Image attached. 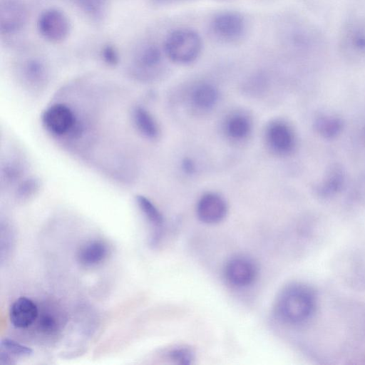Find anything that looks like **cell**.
<instances>
[{
	"mask_svg": "<svg viewBox=\"0 0 365 365\" xmlns=\"http://www.w3.org/2000/svg\"><path fill=\"white\" fill-rule=\"evenodd\" d=\"M316 307L315 295L309 287L294 284L281 293L277 304L279 317L292 324H302L313 314Z\"/></svg>",
	"mask_w": 365,
	"mask_h": 365,
	"instance_id": "6da1fadb",
	"label": "cell"
},
{
	"mask_svg": "<svg viewBox=\"0 0 365 365\" xmlns=\"http://www.w3.org/2000/svg\"><path fill=\"white\" fill-rule=\"evenodd\" d=\"M202 48L200 36L194 30L187 28L173 31L164 43V52L172 61L187 64L195 61Z\"/></svg>",
	"mask_w": 365,
	"mask_h": 365,
	"instance_id": "7a4b0ae2",
	"label": "cell"
},
{
	"mask_svg": "<svg viewBox=\"0 0 365 365\" xmlns=\"http://www.w3.org/2000/svg\"><path fill=\"white\" fill-rule=\"evenodd\" d=\"M41 123L46 130L52 135L75 137L80 122L74 110L64 103H54L42 113Z\"/></svg>",
	"mask_w": 365,
	"mask_h": 365,
	"instance_id": "3957f363",
	"label": "cell"
},
{
	"mask_svg": "<svg viewBox=\"0 0 365 365\" xmlns=\"http://www.w3.org/2000/svg\"><path fill=\"white\" fill-rule=\"evenodd\" d=\"M37 27L41 35L51 42H60L68 36L71 24L68 17L57 9H48L38 17Z\"/></svg>",
	"mask_w": 365,
	"mask_h": 365,
	"instance_id": "277c9868",
	"label": "cell"
},
{
	"mask_svg": "<svg viewBox=\"0 0 365 365\" xmlns=\"http://www.w3.org/2000/svg\"><path fill=\"white\" fill-rule=\"evenodd\" d=\"M339 48L348 56L365 58V19H354L344 26L339 36Z\"/></svg>",
	"mask_w": 365,
	"mask_h": 365,
	"instance_id": "5b68a950",
	"label": "cell"
},
{
	"mask_svg": "<svg viewBox=\"0 0 365 365\" xmlns=\"http://www.w3.org/2000/svg\"><path fill=\"white\" fill-rule=\"evenodd\" d=\"M27 9L21 0H0V31L11 34L21 30L26 23Z\"/></svg>",
	"mask_w": 365,
	"mask_h": 365,
	"instance_id": "8992f818",
	"label": "cell"
},
{
	"mask_svg": "<svg viewBox=\"0 0 365 365\" xmlns=\"http://www.w3.org/2000/svg\"><path fill=\"white\" fill-rule=\"evenodd\" d=\"M213 32L227 41L237 40L244 34L245 21L237 12L224 11L217 14L212 21Z\"/></svg>",
	"mask_w": 365,
	"mask_h": 365,
	"instance_id": "52a82bcc",
	"label": "cell"
},
{
	"mask_svg": "<svg viewBox=\"0 0 365 365\" xmlns=\"http://www.w3.org/2000/svg\"><path fill=\"white\" fill-rule=\"evenodd\" d=\"M225 274L230 284L242 287L253 282L257 275V268L251 260L235 257L227 263Z\"/></svg>",
	"mask_w": 365,
	"mask_h": 365,
	"instance_id": "ba28073f",
	"label": "cell"
},
{
	"mask_svg": "<svg viewBox=\"0 0 365 365\" xmlns=\"http://www.w3.org/2000/svg\"><path fill=\"white\" fill-rule=\"evenodd\" d=\"M227 205L219 195L209 192L203 195L197 205V215L203 222L214 224L220 222L226 215Z\"/></svg>",
	"mask_w": 365,
	"mask_h": 365,
	"instance_id": "9c48e42d",
	"label": "cell"
},
{
	"mask_svg": "<svg viewBox=\"0 0 365 365\" xmlns=\"http://www.w3.org/2000/svg\"><path fill=\"white\" fill-rule=\"evenodd\" d=\"M163 61L160 48L153 43L143 46L135 56L133 68L136 76H147L156 71Z\"/></svg>",
	"mask_w": 365,
	"mask_h": 365,
	"instance_id": "30bf717a",
	"label": "cell"
},
{
	"mask_svg": "<svg viewBox=\"0 0 365 365\" xmlns=\"http://www.w3.org/2000/svg\"><path fill=\"white\" fill-rule=\"evenodd\" d=\"M266 137L272 150L279 154L289 153L294 145L292 130L282 122L272 123L267 129Z\"/></svg>",
	"mask_w": 365,
	"mask_h": 365,
	"instance_id": "8fae6325",
	"label": "cell"
},
{
	"mask_svg": "<svg viewBox=\"0 0 365 365\" xmlns=\"http://www.w3.org/2000/svg\"><path fill=\"white\" fill-rule=\"evenodd\" d=\"M38 317L36 304L30 299L21 297L14 301L10 307L9 318L16 328L30 327Z\"/></svg>",
	"mask_w": 365,
	"mask_h": 365,
	"instance_id": "7c38bea8",
	"label": "cell"
},
{
	"mask_svg": "<svg viewBox=\"0 0 365 365\" xmlns=\"http://www.w3.org/2000/svg\"><path fill=\"white\" fill-rule=\"evenodd\" d=\"M108 254L106 243L100 240H92L83 244L78 251V262L85 267H94L102 263Z\"/></svg>",
	"mask_w": 365,
	"mask_h": 365,
	"instance_id": "4fadbf2b",
	"label": "cell"
},
{
	"mask_svg": "<svg viewBox=\"0 0 365 365\" xmlns=\"http://www.w3.org/2000/svg\"><path fill=\"white\" fill-rule=\"evenodd\" d=\"M135 202L145 219L153 227L150 244L154 246L158 244L161 237L163 217L155 205L145 196L136 195Z\"/></svg>",
	"mask_w": 365,
	"mask_h": 365,
	"instance_id": "5bb4252c",
	"label": "cell"
},
{
	"mask_svg": "<svg viewBox=\"0 0 365 365\" xmlns=\"http://www.w3.org/2000/svg\"><path fill=\"white\" fill-rule=\"evenodd\" d=\"M131 121L137 130L145 138L156 139L159 135L158 124L152 114L144 107L136 106L131 110Z\"/></svg>",
	"mask_w": 365,
	"mask_h": 365,
	"instance_id": "9a60e30c",
	"label": "cell"
},
{
	"mask_svg": "<svg viewBox=\"0 0 365 365\" xmlns=\"http://www.w3.org/2000/svg\"><path fill=\"white\" fill-rule=\"evenodd\" d=\"M191 100L197 108L209 110L216 104L218 100V92L212 84L200 83L192 90Z\"/></svg>",
	"mask_w": 365,
	"mask_h": 365,
	"instance_id": "2e32d148",
	"label": "cell"
},
{
	"mask_svg": "<svg viewBox=\"0 0 365 365\" xmlns=\"http://www.w3.org/2000/svg\"><path fill=\"white\" fill-rule=\"evenodd\" d=\"M251 123L249 119L241 114L230 117L225 123V131L229 137L235 140L245 138L250 133Z\"/></svg>",
	"mask_w": 365,
	"mask_h": 365,
	"instance_id": "e0dca14e",
	"label": "cell"
},
{
	"mask_svg": "<svg viewBox=\"0 0 365 365\" xmlns=\"http://www.w3.org/2000/svg\"><path fill=\"white\" fill-rule=\"evenodd\" d=\"M81 9L88 16L94 19H101L106 11L108 0H74Z\"/></svg>",
	"mask_w": 365,
	"mask_h": 365,
	"instance_id": "ac0fdd59",
	"label": "cell"
},
{
	"mask_svg": "<svg viewBox=\"0 0 365 365\" xmlns=\"http://www.w3.org/2000/svg\"><path fill=\"white\" fill-rule=\"evenodd\" d=\"M23 73L26 79L34 82L41 81L46 77V68L44 63L38 58L27 60L23 66Z\"/></svg>",
	"mask_w": 365,
	"mask_h": 365,
	"instance_id": "d6986e66",
	"label": "cell"
},
{
	"mask_svg": "<svg viewBox=\"0 0 365 365\" xmlns=\"http://www.w3.org/2000/svg\"><path fill=\"white\" fill-rule=\"evenodd\" d=\"M0 347L1 350L16 356H28L33 353L30 347L8 338L1 340Z\"/></svg>",
	"mask_w": 365,
	"mask_h": 365,
	"instance_id": "ffe728a7",
	"label": "cell"
},
{
	"mask_svg": "<svg viewBox=\"0 0 365 365\" xmlns=\"http://www.w3.org/2000/svg\"><path fill=\"white\" fill-rule=\"evenodd\" d=\"M37 324L39 330L43 334L51 335L56 334L59 325L56 317L49 313H45L38 317Z\"/></svg>",
	"mask_w": 365,
	"mask_h": 365,
	"instance_id": "44dd1931",
	"label": "cell"
},
{
	"mask_svg": "<svg viewBox=\"0 0 365 365\" xmlns=\"http://www.w3.org/2000/svg\"><path fill=\"white\" fill-rule=\"evenodd\" d=\"M39 188L38 180L35 178H29L21 182L16 189V196L21 200L31 197Z\"/></svg>",
	"mask_w": 365,
	"mask_h": 365,
	"instance_id": "7402d4cb",
	"label": "cell"
},
{
	"mask_svg": "<svg viewBox=\"0 0 365 365\" xmlns=\"http://www.w3.org/2000/svg\"><path fill=\"white\" fill-rule=\"evenodd\" d=\"M170 358L178 364L188 365L192 364L194 355L191 350L187 348H177L169 353Z\"/></svg>",
	"mask_w": 365,
	"mask_h": 365,
	"instance_id": "603a6c76",
	"label": "cell"
},
{
	"mask_svg": "<svg viewBox=\"0 0 365 365\" xmlns=\"http://www.w3.org/2000/svg\"><path fill=\"white\" fill-rule=\"evenodd\" d=\"M1 261L4 259V257L7 256L9 254V250H11V246H12V232L6 225V228L4 230V227L1 226Z\"/></svg>",
	"mask_w": 365,
	"mask_h": 365,
	"instance_id": "cb8c5ba5",
	"label": "cell"
},
{
	"mask_svg": "<svg viewBox=\"0 0 365 365\" xmlns=\"http://www.w3.org/2000/svg\"><path fill=\"white\" fill-rule=\"evenodd\" d=\"M101 53L103 61L108 65L115 66L119 61L118 53L113 46L103 47Z\"/></svg>",
	"mask_w": 365,
	"mask_h": 365,
	"instance_id": "d4e9b609",
	"label": "cell"
},
{
	"mask_svg": "<svg viewBox=\"0 0 365 365\" xmlns=\"http://www.w3.org/2000/svg\"><path fill=\"white\" fill-rule=\"evenodd\" d=\"M319 128L324 135H331L337 133L339 123L334 119H325L319 122Z\"/></svg>",
	"mask_w": 365,
	"mask_h": 365,
	"instance_id": "484cf974",
	"label": "cell"
},
{
	"mask_svg": "<svg viewBox=\"0 0 365 365\" xmlns=\"http://www.w3.org/2000/svg\"><path fill=\"white\" fill-rule=\"evenodd\" d=\"M182 168L185 173L192 174L195 170L194 163L190 158H185L182 163Z\"/></svg>",
	"mask_w": 365,
	"mask_h": 365,
	"instance_id": "4316f807",
	"label": "cell"
},
{
	"mask_svg": "<svg viewBox=\"0 0 365 365\" xmlns=\"http://www.w3.org/2000/svg\"><path fill=\"white\" fill-rule=\"evenodd\" d=\"M15 361L9 353L1 350L0 352V364L1 365H11L14 364Z\"/></svg>",
	"mask_w": 365,
	"mask_h": 365,
	"instance_id": "83f0119b",
	"label": "cell"
},
{
	"mask_svg": "<svg viewBox=\"0 0 365 365\" xmlns=\"http://www.w3.org/2000/svg\"><path fill=\"white\" fill-rule=\"evenodd\" d=\"M154 4L156 5H168L174 4L175 2L180 1L182 0H150Z\"/></svg>",
	"mask_w": 365,
	"mask_h": 365,
	"instance_id": "f1b7e54d",
	"label": "cell"
}]
</instances>
